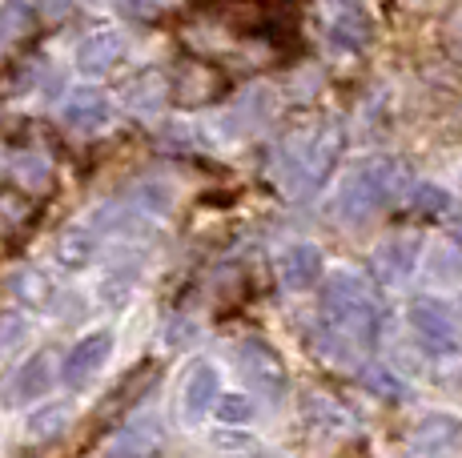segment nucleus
I'll use <instances>...</instances> for the list:
<instances>
[{
	"instance_id": "obj_13",
	"label": "nucleus",
	"mask_w": 462,
	"mask_h": 458,
	"mask_svg": "<svg viewBox=\"0 0 462 458\" xmlns=\"http://www.w3.org/2000/svg\"><path fill=\"white\" fill-rule=\"evenodd\" d=\"M362 386H366L370 394H378V398H398V394H402V382H398L390 370H378V366L362 370Z\"/></svg>"
},
{
	"instance_id": "obj_6",
	"label": "nucleus",
	"mask_w": 462,
	"mask_h": 458,
	"mask_svg": "<svg viewBox=\"0 0 462 458\" xmlns=\"http://www.w3.org/2000/svg\"><path fill=\"white\" fill-rule=\"evenodd\" d=\"M419 250H422V242H419V237H411V234L386 237V242L378 245V258H374L382 281H406V278H411L414 274V261H419Z\"/></svg>"
},
{
	"instance_id": "obj_10",
	"label": "nucleus",
	"mask_w": 462,
	"mask_h": 458,
	"mask_svg": "<svg viewBox=\"0 0 462 458\" xmlns=\"http://www.w3.org/2000/svg\"><path fill=\"white\" fill-rule=\"evenodd\" d=\"M411 209L419 217H442L450 209V197H447V189L442 185H434V181H419L411 189Z\"/></svg>"
},
{
	"instance_id": "obj_11",
	"label": "nucleus",
	"mask_w": 462,
	"mask_h": 458,
	"mask_svg": "<svg viewBox=\"0 0 462 458\" xmlns=\"http://www.w3.org/2000/svg\"><path fill=\"white\" fill-rule=\"evenodd\" d=\"M426 274H430L434 281H462V250H455V245H439V250H430Z\"/></svg>"
},
{
	"instance_id": "obj_12",
	"label": "nucleus",
	"mask_w": 462,
	"mask_h": 458,
	"mask_svg": "<svg viewBox=\"0 0 462 458\" xmlns=\"http://www.w3.org/2000/svg\"><path fill=\"white\" fill-rule=\"evenodd\" d=\"M318 350H322L330 362H342V366L354 362V338L346 330H322L318 334Z\"/></svg>"
},
{
	"instance_id": "obj_16",
	"label": "nucleus",
	"mask_w": 462,
	"mask_h": 458,
	"mask_svg": "<svg viewBox=\"0 0 462 458\" xmlns=\"http://www.w3.org/2000/svg\"><path fill=\"white\" fill-rule=\"evenodd\" d=\"M113 5H121L125 13H149V8H153L157 0H113Z\"/></svg>"
},
{
	"instance_id": "obj_1",
	"label": "nucleus",
	"mask_w": 462,
	"mask_h": 458,
	"mask_svg": "<svg viewBox=\"0 0 462 458\" xmlns=\"http://www.w3.org/2000/svg\"><path fill=\"white\" fill-rule=\"evenodd\" d=\"M406 189V178L394 161H362L358 169L346 178V185L337 189V217L350 225H362L378 214V209L394 206V197Z\"/></svg>"
},
{
	"instance_id": "obj_17",
	"label": "nucleus",
	"mask_w": 462,
	"mask_h": 458,
	"mask_svg": "<svg viewBox=\"0 0 462 458\" xmlns=\"http://www.w3.org/2000/svg\"><path fill=\"white\" fill-rule=\"evenodd\" d=\"M458 185H462V178H458Z\"/></svg>"
},
{
	"instance_id": "obj_4",
	"label": "nucleus",
	"mask_w": 462,
	"mask_h": 458,
	"mask_svg": "<svg viewBox=\"0 0 462 458\" xmlns=\"http://www.w3.org/2000/svg\"><path fill=\"white\" fill-rule=\"evenodd\" d=\"M462 446V422L447 418V414H434V418L419 422L411 430V454L414 458H447Z\"/></svg>"
},
{
	"instance_id": "obj_5",
	"label": "nucleus",
	"mask_w": 462,
	"mask_h": 458,
	"mask_svg": "<svg viewBox=\"0 0 462 458\" xmlns=\"http://www.w3.org/2000/svg\"><path fill=\"white\" fill-rule=\"evenodd\" d=\"M237 362H242V370L250 374V382L257 390H265L270 398H278V394L286 390V366H282V358L273 354L265 342H242Z\"/></svg>"
},
{
	"instance_id": "obj_3",
	"label": "nucleus",
	"mask_w": 462,
	"mask_h": 458,
	"mask_svg": "<svg viewBox=\"0 0 462 458\" xmlns=\"http://www.w3.org/2000/svg\"><path fill=\"white\" fill-rule=\"evenodd\" d=\"M406 318H411V330L419 334L430 350H455L458 325H455V318H450V310L442 302H434V298H414L411 310H406Z\"/></svg>"
},
{
	"instance_id": "obj_15",
	"label": "nucleus",
	"mask_w": 462,
	"mask_h": 458,
	"mask_svg": "<svg viewBox=\"0 0 462 458\" xmlns=\"http://www.w3.org/2000/svg\"><path fill=\"white\" fill-rule=\"evenodd\" d=\"M217 418L221 422H250L254 418V402L242 398V394H226L217 402Z\"/></svg>"
},
{
	"instance_id": "obj_7",
	"label": "nucleus",
	"mask_w": 462,
	"mask_h": 458,
	"mask_svg": "<svg viewBox=\"0 0 462 458\" xmlns=\"http://www.w3.org/2000/svg\"><path fill=\"white\" fill-rule=\"evenodd\" d=\"M278 274H282V286L286 289H310L322 274V253H318V245H290L286 253H282L278 261Z\"/></svg>"
},
{
	"instance_id": "obj_2",
	"label": "nucleus",
	"mask_w": 462,
	"mask_h": 458,
	"mask_svg": "<svg viewBox=\"0 0 462 458\" xmlns=\"http://www.w3.org/2000/svg\"><path fill=\"white\" fill-rule=\"evenodd\" d=\"M326 306L334 310L337 325H342L350 338H374L378 330V310H374V294L358 274H334L326 281Z\"/></svg>"
},
{
	"instance_id": "obj_14",
	"label": "nucleus",
	"mask_w": 462,
	"mask_h": 458,
	"mask_svg": "<svg viewBox=\"0 0 462 458\" xmlns=\"http://www.w3.org/2000/svg\"><path fill=\"white\" fill-rule=\"evenodd\" d=\"M105 350H109V338H105V334H97L93 342H85V350H77V354H73V362H69V374H77V370H81V374H85L88 366H97V362H101V358H105Z\"/></svg>"
},
{
	"instance_id": "obj_9",
	"label": "nucleus",
	"mask_w": 462,
	"mask_h": 458,
	"mask_svg": "<svg viewBox=\"0 0 462 458\" xmlns=\"http://www.w3.org/2000/svg\"><path fill=\"white\" fill-rule=\"evenodd\" d=\"M217 402V370L213 366H193L189 382H185V410L189 414H206Z\"/></svg>"
},
{
	"instance_id": "obj_8",
	"label": "nucleus",
	"mask_w": 462,
	"mask_h": 458,
	"mask_svg": "<svg viewBox=\"0 0 462 458\" xmlns=\"http://www.w3.org/2000/svg\"><path fill=\"white\" fill-rule=\"evenodd\" d=\"M330 41L337 49H362L370 41V24H366V13H362L358 5H342L334 13V21H330Z\"/></svg>"
}]
</instances>
